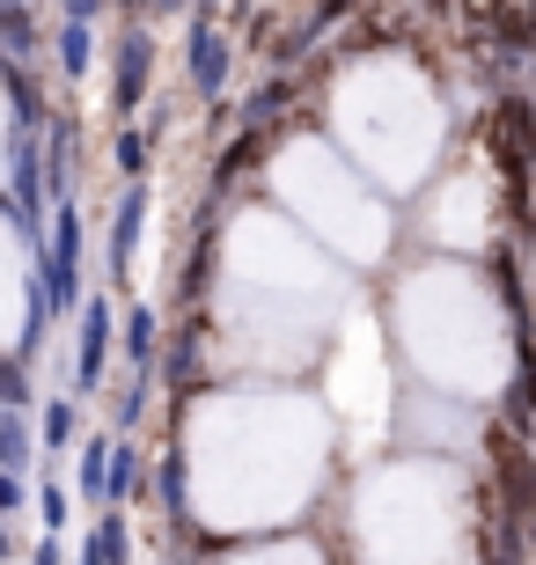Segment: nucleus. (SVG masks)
Here are the masks:
<instances>
[{
	"label": "nucleus",
	"mask_w": 536,
	"mask_h": 565,
	"mask_svg": "<svg viewBox=\"0 0 536 565\" xmlns=\"http://www.w3.org/2000/svg\"><path fill=\"white\" fill-rule=\"evenodd\" d=\"M125 353H133V360H147V353H155V316H147V309H133V316H125Z\"/></svg>",
	"instance_id": "0eeeda50"
},
{
	"label": "nucleus",
	"mask_w": 536,
	"mask_h": 565,
	"mask_svg": "<svg viewBox=\"0 0 536 565\" xmlns=\"http://www.w3.org/2000/svg\"><path fill=\"white\" fill-rule=\"evenodd\" d=\"M125 8H133V0H125Z\"/></svg>",
	"instance_id": "ddd939ff"
},
{
	"label": "nucleus",
	"mask_w": 536,
	"mask_h": 565,
	"mask_svg": "<svg viewBox=\"0 0 536 565\" xmlns=\"http://www.w3.org/2000/svg\"><path fill=\"white\" fill-rule=\"evenodd\" d=\"M104 338H111V309L96 301V309H88V331H82V375L88 382H96V367H104Z\"/></svg>",
	"instance_id": "423d86ee"
},
{
	"label": "nucleus",
	"mask_w": 536,
	"mask_h": 565,
	"mask_svg": "<svg viewBox=\"0 0 536 565\" xmlns=\"http://www.w3.org/2000/svg\"><path fill=\"white\" fill-rule=\"evenodd\" d=\"M60 52H66V74H82V66H88V22H74V15H66Z\"/></svg>",
	"instance_id": "6e6552de"
},
{
	"label": "nucleus",
	"mask_w": 536,
	"mask_h": 565,
	"mask_svg": "<svg viewBox=\"0 0 536 565\" xmlns=\"http://www.w3.org/2000/svg\"><path fill=\"white\" fill-rule=\"evenodd\" d=\"M155 8H185V0H155Z\"/></svg>",
	"instance_id": "9b49d317"
},
{
	"label": "nucleus",
	"mask_w": 536,
	"mask_h": 565,
	"mask_svg": "<svg viewBox=\"0 0 536 565\" xmlns=\"http://www.w3.org/2000/svg\"><path fill=\"white\" fill-rule=\"evenodd\" d=\"M507 8H536V0H507Z\"/></svg>",
	"instance_id": "f8f14e48"
},
{
	"label": "nucleus",
	"mask_w": 536,
	"mask_h": 565,
	"mask_svg": "<svg viewBox=\"0 0 536 565\" xmlns=\"http://www.w3.org/2000/svg\"><path fill=\"white\" fill-rule=\"evenodd\" d=\"M140 221H147V191H125V206H118V235H111V257H133V235H140Z\"/></svg>",
	"instance_id": "39448f33"
},
{
	"label": "nucleus",
	"mask_w": 536,
	"mask_h": 565,
	"mask_svg": "<svg viewBox=\"0 0 536 565\" xmlns=\"http://www.w3.org/2000/svg\"><path fill=\"white\" fill-rule=\"evenodd\" d=\"M147 60H155V44H147V30H125V44H118V110H133L147 96Z\"/></svg>",
	"instance_id": "7ed1b4c3"
},
{
	"label": "nucleus",
	"mask_w": 536,
	"mask_h": 565,
	"mask_svg": "<svg viewBox=\"0 0 536 565\" xmlns=\"http://www.w3.org/2000/svg\"><path fill=\"white\" fill-rule=\"evenodd\" d=\"M294 96H302V88H294L287 74H280V82H265V88H258V96H250V110H243V118H250V132H265L272 118H280V110L294 104Z\"/></svg>",
	"instance_id": "20e7f679"
},
{
	"label": "nucleus",
	"mask_w": 536,
	"mask_h": 565,
	"mask_svg": "<svg viewBox=\"0 0 536 565\" xmlns=\"http://www.w3.org/2000/svg\"><path fill=\"white\" fill-rule=\"evenodd\" d=\"M0 44H8V52H30V44H38V30H30V15H22V8H8V15H0Z\"/></svg>",
	"instance_id": "1a4fd4ad"
},
{
	"label": "nucleus",
	"mask_w": 536,
	"mask_h": 565,
	"mask_svg": "<svg viewBox=\"0 0 536 565\" xmlns=\"http://www.w3.org/2000/svg\"><path fill=\"white\" fill-rule=\"evenodd\" d=\"M191 82H199V96H221V82H228V38L207 15L191 22Z\"/></svg>",
	"instance_id": "f03ea898"
},
{
	"label": "nucleus",
	"mask_w": 536,
	"mask_h": 565,
	"mask_svg": "<svg viewBox=\"0 0 536 565\" xmlns=\"http://www.w3.org/2000/svg\"><path fill=\"white\" fill-rule=\"evenodd\" d=\"M118 162H125V169L147 162V132H125V140H118Z\"/></svg>",
	"instance_id": "9d476101"
},
{
	"label": "nucleus",
	"mask_w": 536,
	"mask_h": 565,
	"mask_svg": "<svg viewBox=\"0 0 536 565\" xmlns=\"http://www.w3.org/2000/svg\"><path fill=\"white\" fill-rule=\"evenodd\" d=\"M493 169L507 177V213L515 228H529V162H536V110L522 96H500L493 104Z\"/></svg>",
	"instance_id": "f257e3e1"
}]
</instances>
